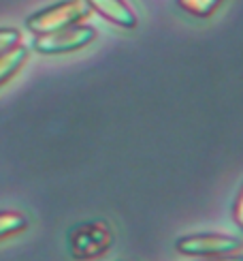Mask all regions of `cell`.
Listing matches in <instances>:
<instances>
[{"label":"cell","instance_id":"obj_1","mask_svg":"<svg viewBox=\"0 0 243 261\" xmlns=\"http://www.w3.org/2000/svg\"><path fill=\"white\" fill-rule=\"evenodd\" d=\"M113 244V233L103 221H87L71 227L69 251L77 261H90L103 257Z\"/></svg>","mask_w":243,"mask_h":261},{"label":"cell","instance_id":"obj_2","mask_svg":"<svg viewBox=\"0 0 243 261\" xmlns=\"http://www.w3.org/2000/svg\"><path fill=\"white\" fill-rule=\"evenodd\" d=\"M81 17H85V7L81 0H64V3L51 5L35 15H30L26 26L30 32L41 37V35H49V32H56L66 26L79 24Z\"/></svg>","mask_w":243,"mask_h":261},{"label":"cell","instance_id":"obj_3","mask_svg":"<svg viewBox=\"0 0 243 261\" xmlns=\"http://www.w3.org/2000/svg\"><path fill=\"white\" fill-rule=\"evenodd\" d=\"M96 39V30L85 24H73L60 28L49 35H41L35 39V49L41 54H69L77 51Z\"/></svg>","mask_w":243,"mask_h":261},{"label":"cell","instance_id":"obj_4","mask_svg":"<svg viewBox=\"0 0 243 261\" xmlns=\"http://www.w3.org/2000/svg\"><path fill=\"white\" fill-rule=\"evenodd\" d=\"M175 248L188 257H220V255H230L237 253L241 248V242L237 238L230 236H220V233H194V236H184L175 242Z\"/></svg>","mask_w":243,"mask_h":261},{"label":"cell","instance_id":"obj_5","mask_svg":"<svg viewBox=\"0 0 243 261\" xmlns=\"http://www.w3.org/2000/svg\"><path fill=\"white\" fill-rule=\"evenodd\" d=\"M96 13H101L105 19L119 28H135L137 26V13L126 0H85Z\"/></svg>","mask_w":243,"mask_h":261},{"label":"cell","instance_id":"obj_6","mask_svg":"<svg viewBox=\"0 0 243 261\" xmlns=\"http://www.w3.org/2000/svg\"><path fill=\"white\" fill-rule=\"evenodd\" d=\"M26 60H28V49L21 45V43L15 45L13 49L0 54V86L13 77V75L24 67Z\"/></svg>","mask_w":243,"mask_h":261},{"label":"cell","instance_id":"obj_7","mask_svg":"<svg viewBox=\"0 0 243 261\" xmlns=\"http://www.w3.org/2000/svg\"><path fill=\"white\" fill-rule=\"evenodd\" d=\"M224 0H177V7L186 11V13H190L192 17L205 19L209 15H214Z\"/></svg>","mask_w":243,"mask_h":261},{"label":"cell","instance_id":"obj_8","mask_svg":"<svg viewBox=\"0 0 243 261\" xmlns=\"http://www.w3.org/2000/svg\"><path fill=\"white\" fill-rule=\"evenodd\" d=\"M28 227V219L21 212H0V240H5L9 236L21 233Z\"/></svg>","mask_w":243,"mask_h":261},{"label":"cell","instance_id":"obj_9","mask_svg":"<svg viewBox=\"0 0 243 261\" xmlns=\"http://www.w3.org/2000/svg\"><path fill=\"white\" fill-rule=\"evenodd\" d=\"M21 43V35L15 28H0V54L13 49L15 45Z\"/></svg>","mask_w":243,"mask_h":261},{"label":"cell","instance_id":"obj_10","mask_svg":"<svg viewBox=\"0 0 243 261\" xmlns=\"http://www.w3.org/2000/svg\"><path fill=\"white\" fill-rule=\"evenodd\" d=\"M233 219L237 223V227L243 231V189L241 193L237 195V201H235V210H233Z\"/></svg>","mask_w":243,"mask_h":261},{"label":"cell","instance_id":"obj_11","mask_svg":"<svg viewBox=\"0 0 243 261\" xmlns=\"http://www.w3.org/2000/svg\"><path fill=\"white\" fill-rule=\"evenodd\" d=\"M203 261H243L241 253H230V255H220V257H207Z\"/></svg>","mask_w":243,"mask_h":261}]
</instances>
